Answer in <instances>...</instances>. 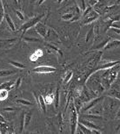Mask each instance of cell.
I'll list each match as a JSON object with an SVG mask.
<instances>
[{
  "mask_svg": "<svg viewBox=\"0 0 120 134\" xmlns=\"http://www.w3.org/2000/svg\"><path fill=\"white\" fill-rule=\"evenodd\" d=\"M38 107L44 111V113L46 112V103L44 102V98L43 96H39L38 97Z\"/></svg>",
  "mask_w": 120,
  "mask_h": 134,
  "instance_id": "12",
  "label": "cell"
},
{
  "mask_svg": "<svg viewBox=\"0 0 120 134\" xmlns=\"http://www.w3.org/2000/svg\"><path fill=\"white\" fill-rule=\"evenodd\" d=\"M24 114L25 113L23 112V114H22V118H21V125H20V131H23L24 128Z\"/></svg>",
  "mask_w": 120,
  "mask_h": 134,
  "instance_id": "31",
  "label": "cell"
},
{
  "mask_svg": "<svg viewBox=\"0 0 120 134\" xmlns=\"http://www.w3.org/2000/svg\"><path fill=\"white\" fill-rule=\"evenodd\" d=\"M15 13H16L17 17L18 18V19H20V20H24V14L22 13L21 12H19V11H17V10H15Z\"/></svg>",
  "mask_w": 120,
  "mask_h": 134,
  "instance_id": "28",
  "label": "cell"
},
{
  "mask_svg": "<svg viewBox=\"0 0 120 134\" xmlns=\"http://www.w3.org/2000/svg\"><path fill=\"white\" fill-rule=\"evenodd\" d=\"M3 110H4V111H15L17 110L16 108H11V107H7V108H4Z\"/></svg>",
  "mask_w": 120,
  "mask_h": 134,
  "instance_id": "36",
  "label": "cell"
},
{
  "mask_svg": "<svg viewBox=\"0 0 120 134\" xmlns=\"http://www.w3.org/2000/svg\"><path fill=\"white\" fill-rule=\"evenodd\" d=\"M16 1H17V3H19V2H18V0H16Z\"/></svg>",
  "mask_w": 120,
  "mask_h": 134,
  "instance_id": "43",
  "label": "cell"
},
{
  "mask_svg": "<svg viewBox=\"0 0 120 134\" xmlns=\"http://www.w3.org/2000/svg\"><path fill=\"white\" fill-rule=\"evenodd\" d=\"M9 63L11 64V66H13L15 68H17V69H25V66L24 64H22V63L20 62H13V60H10Z\"/></svg>",
  "mask_w": 120,
  "mask_h": 134,
  "instance_id": "18",
  "label": "cell"
},
{
  "mask_svg": "<svg viewBox=\"0 0 120 134\" xmlns=\"http://www.w3.org/2000/svg\"><path fill=\"white\" fill-rule=\"evenodd\" d=\"M37 58H38V56H37V54H35V53H34V54H32L31 57H30V59H31V62H36Z\"/></svg>",
  "mask_w": 120,
  "mask_h": 134,
  "instance_id": "34",
  "label": "cell"
},
{
  "mask_svg": "<svg viewBox=\"0 0 120 134\" xmlns=\"http://www.w3.org/2000/svg\"><path fill=\"white\" fill-rule=\"evenodd\" d=\"M35 29H36V31L38 32V34L41 35L42 37H44V39H45L46 34H47V27L44 26V25L39 23V22H38V23L35 26Z\"/></svg>",
  "mask_w": 120,
  "mask_h": 134,
  "instance_id": "5",
  "label": "cell"
},
{
  "mask_svg": "<svg viewBox=\"0 0 120 134\" xmlns=\"http://www.w3.org/2000/svg\"><path fill=\"white\" fill-rule=\"evenodd\" d=\"M120 46V40H111L110 41L107 43V44L104 46V49H111V48H113V47H117Z\"/></svg>",
  "mask_w": 120,
  "mask_h": 134,
  "instance_id": "9",
  "label": "cell"
},
{
  "mask_svg": "<svg viewBox=\"0 0 120 134\" xmlns=\"http://www.w3.org/2000/svg\"><path fill=\"white\" fill-rule=\"evenodd\" d=\"M109 29L111 30V32H115V34H119V35H120V29H119V28H114V27H110Z\"/></svg>",
  "mask_w": 120,
  "mask_h": 134,
  "instance_id": "33",
  "label": "cell"
},
{
  "mask_svg": "<svg viewBox=\"0 0 120 134\" xmlns=\"http://www.w3.org/2000/svg\"><path fill=\"white\" fill-rule=\"evenodd\" d=\"M63 2V0H57V4H61Z\"/></svg>",
  "mask_w": 120,
  "mask_h": 134,
  "instance_id": "41",
  "label": "cell"
},
{
  "mask_svg": "<svg viewBox=\"0 0 120 134\" xmlns=\"http://www.w3.org/2000/svg\"><path fill=\"white\" fill-rule=\"evenodd\" d=\"M94 37V27H91V29H90V31L88 32V34L86 35V39H85V41L88 42L91 39V38Z\"/></svg>",
  "mask_w": 120,
  "mask_h": 134,
  "instance_id": "22",
  "label": "cell"
},
{
  "mask_svg": "<svg viewBox=\"0 0 120 134\" xmlns=\"http://www.w3.org/2000/svg\"><path fill=\"white\" fill-rule=\"evenodd\" d=\"M91 10H93V8H92V6H91V5H90V6H88V7H87V8H86V9H85V10H84V11L83 16H84V17H85V16H86V15H87V14H88V13H89V12H91Z\"/></svg>",
  "mask_w": 120,
  "mask_h": 134,
  "instance_id": "32",
  "label": "cell"
},
{
  "mask_svg": "<svg viewBox=\"0 0 120 134\" xmlns=\"http://www.w3.org/2000/svg\"><path fill=\"white\" fill-rule=\"evenodd\" d=\"M72 77V72H69L68 74H67V75L65 77H64V83H67L69 82L70 80H71V78Z\"/></svg>",
  "mask_w": 120,
  "mask_h": 134,
  "instance_id": "30",
  "label": "cell"
},
{
  "mask_svg": "<svg viewBox=\"0 0 120 134\" xmlns=\"http://www.w3.org/2000/svg\"><path fill=\"white\" fill-rule=\"evenodd\" d=\"M79 123L83 124L84 125H85L86 127H88L91 130H100V128L97 125H96L95 124H93L92 122L89 120H85V119H79Z\"/></svg>",
  "mask_w": 120,
  "mask_h": 134,
  "instance_id": "7",
  "label": "cell"
},
{
  "mask_svg": "<svg viewBox=\"0 0 120 134\" xmlns=\"http://www.w3.org/2000/svg\"><path fill=\"white\" fill-rule=\"evenodd\" d=\"M98 1L99 0H90V4H91V6H94Z\"/></svg>",
  "mask_w": 120,
  "mask_h": 134,
  "instance_id": "37",
  "label": "cell"
},
{
  "mask_svg": "<svg viewBox=\"0 0 120 134\" xmlns=\"http://www.w3.org/2000/svg\"><path fill=\"white\" fill-rule=\"evenodd\" d=\"M117 8H119V5H118V4H114V5H111V6H110V7H106V8L104 9V12L115 11V10H117Z\"/></svg>",
  "mask_w": 120,
  "mask_h": 134,
  "instance_id": "25",
  "label": "cell"
},
{
  "mask_svg": "<svg viewBox=\"0 0 120 134\" xmlns=\"http://www.w3.org/2000/svg\"><path fill=\"white\" fill-rule=\"evenodd\" d=\"M8 97V90H4V88H0V100L4 101Z\"/></svg>",
  "mask_w": 120,
  "mask_h": 134,
  "instance_id": "17",
  "label": "cell"
},
{
  "mask_svg": "<svg viewBox=\"0 0 120 134\" xmlns=\"http://www.w3.org/2000/svg\"><path fill=\"white\" fill-rule=\"evenodd\" d=\"M14 83L15 82H5L3 84L0 85V88H4V90H6L9 91V90H11L14 88Z\"/></svg>",
  "mask_w": 120,
  "mask_h": 134,
  "instance_id": "11",
  "label": "cell"
},
{
  "mask_svg": "<svg viewBox=\"0 0 120 134\" xmlns=\"http://www.w3.org/2000/svg\"><path fill=\"white\" fill-rule=\"evenodd\" d=\"M120 62L119 60H116V62H109L105 63V64L102 65L101 67L97 68L96 69V71H98V70H104V69H111L113 67H116V65L119 64Z\"/></svg>",
  "mask_w": 120,
  "mask_h": 134,
  "instance_id": "6",
  "label": "cell"
},
{
  "mask_svg": "<svg viewBox=\"0 0 120 134\" xmlns=\"http://www.w3.org/2000/svg\"><path fill=\"white\" fill-rule=\"evenodd\" d=\"M104 99V97H97V98H96V99H94V100H92L91 102H90L89 103V104L88 105H86L85 107H84V109L82 110L83 111H86V110H90L91 108H93L95 105H97V103H98L100 101H102Z\"/></svg>",
  "mask_w": 120,
  "mask_h": 134,
  "instance_id": "8",
  "label": "cell"
},
{
  "mask_svg": "<svg viewBox=\"0 0 120 134\" xmlns=\"http://www.w3.org/2000/svg\"><path fill=\"white\" fill-rule=\"evenodd\" d=\"M44 98V102L46 104H51L54 101V96L53 95H46Z\"/></svg>",
  "mask_w": 120,
  "mask_h": 134,
  "instance_id": "20",
  "label": "cell"
},
{
  "mask_svg": "<svg viewBox=\"0 0 120 134\" xmlns=\"http://www.w3.org/2000/svg\"><path fill=\"white\" fill-rule=\"evenodd\" d=\"M109 96H111L113 98H116V99L120 101V92L117 91V90H112L111 92H110Z\"/></svg>",
  "mask_w": 120,
  "mask_h": 134,
  "instance_id": "21",
  "label": "cell"
},
{
  "mask_svg": "<svg viewBox=\"0 0 120 134\" xmlns=\"http://www.w3.org/2000/svg\"><path fill=\"white\" fill-rule=\"evenodd\" d=\"M6 121H5V119L4 118V117L2 115H0V123H5Z\"/></svg>",
  "mask_w": 120,
  "mask_h": 134,
  "instance_id": "39",
  "label": "cell"
},
{
  "mask_svg": "<svg viewBox=\"0 0 120 134\" xmlns=\"http://www.w3.org/2000/svg\"><path fill=\"white\" fill-rule=\"evenodd\" d=\"M21 82H22V78L21 77H18L17 79V81H15V83H14V88H18L21 85Z\"/></svg>",
  "mask_w": 120,
  "mask_h": 134,
  "instance_id": "27",
  "label": "cell"
},
{
  "mask_svg": "<svg viewBox=\"0 0 120 134\" xmlns=\"http://www.w3.org/2000/svg\"><path fill=\"white\" fill-rule=\"evenodd\" d=\"M53 102L55 103V107L57 108L58 107V104H59V86L57 87V90H56V93L54 95V101Z\"/></svg>",
  "mask_w": 120,
  "mask_h": 134,
  "instance_id": "16",
  "label": "cell"
},
{
  "mask_svg": "<svg viewBox=\"0 0 120 134\" xmlns=\"http://www.w3.org/2000/svg\"><path fill=\"white\" fill-rule=\"evenodd\" d=\"M35 1V0H32V2H34Z\"/></svg>",
  "mask_w": 120,
  "mask_h": 134,
  "instance_id": "44",
  "label": "cell"
},
{
  "mask_svg": "<svg viewBox=\"0 0 120 134\" xmlns=\"http://www.w3.org/2000/svg\"><path fill=\"white\" fill-rule=\"evenodd\" d=\"M35 54H36L38 57H40V56H42V55H43V51H42L41 49H37V51L35 52Z\"/></svg>",
  "mask_w": 120,
  "mask_h": 134,
  "instance_id": "35",
  "label": "cell"
},
{
  "mask_svg": "<svg viewBox=\"0 0 120 134\" xmlns=\"http://www.w3.org/2000/svg\"><path fill=\"white\" fill-rule=\"evenodd\" d=\"M16 70H0V77H5L8 75H11L12 74L16 73Z\"/></svg>",
  "mask_w": 120,
  "mask_h": 134,
  "instance_id": "15",
  "label": "cell"
},
{
  "mask_svg": "<svg viewBox=\"0 0 120 134\" xmlns=\"http://www.w3.org/2000/svg\"><path fill=\"white\" fill-rule=\"evenodd\" d=\"M4 9L3 6V3H2V0H0V23L2 22V20L4 18Z\"/></svg>",
  "mask_w": 120,
  "mask_h": 134,
  "instance_id": "23",
  "label": "cell"
},
{
  "mask_svg": "<svg viewBox=\"0 0 120 134\" xmlns=\"http://www.w3.org/2000/svg\"><path fill=\"white\" fill-rule=\"evenodd\" d=\"M25 41H28V42H40L41 40L39 39H37V38H24V39Z\"/></svg>",
  "mask_w": 120,
  "mask_h": 134,
  "instance_id": "26",
  "label": "cell"
},
{
  "mask_svg": "<svg viewBox=\"0 0 120 134\" xmlns=\"http://www.w3.org/2000/svg\"><path fill=\"white\" fill-rule=\"evenodd\" d=\"M56 70L57 69L55 68L51 67V66H38L32 69V71L37 74H49V73L55 72Z\"/></svg>",
  "mask_w": 120,
  "mask_h": 134,
  "instance_id": "3",
  "label": "cell"
},
{
  "mask_svg": "<svg viewBox=\"0 0 120 134\" xmlns=\"http://www.w3.org/2000/svg\"><path fill=\"white\" fill-rule=\"evenodd\" d=\"M120 3V0H117V2H116V4H119Z\"/></svg>",
  "mask_w": 120,
  "mask_h": 134,
  "instance_id": "42",
  "label": "cell"
},
{
  "mask_svg": "<svg viewBox=\"0 0 120 134\" xmlns=\"http://www.w3.org/2000/svg\"><path fill=\"white\" fill-rule=\"evenodd\" d=\"M84 18H85V20L84 21V24L88 25V24L92 23L94 20H96L97 18H98V13H97L96 11H94V10H91Z\"/></svg>",
  "mask_w": 120,
  "mask_h": 134,
  "instance_id": "4",
  "label": "cell"
},
{
  "mask_svg": "<svg viewBox=\"0 0 120 134\" xmlns=\"http://www.w3.org/2000/svg\"><path fill=\"white\" fill-rule=\"evenodd\" d=\"M31 116H32L31 111L27 112L24 114V128H27L28 127V125H30V122H31Z\"/></svg>",
  "mask_w": 120,
  "mask_h": 134,
  "instance_id": "14",
  "label": "cell"
},
{
  "mask_svg": "<svg viewBox=\"0 0 120 134\" xmlns=\"http://www.w3.org/2000/svg\"><path fill=\"white\" fill-rule=\"evenodd\" d=\"M4 18H5V20H6L7 24H8V26H9L10 28H11V31H15V30H16V27H15L14 22L12 21L11 16H10L8 13H6V12H5V13H4Z\"/></svg>",
  "mask_w": 120,
  "mask_h": 134,
  "instance_id": "10",
  "label": "cell"
},
{
  "mask_svg": "<svg viewBox=\"0 0 120 134\" xmlns=\"http://www.w3.org/2000/svg\"><path fill=\"white\" fill-rule=\"evenodd\" d=\"M73 16H74L73 13H70V12H68V13H65L62 16V19L63 20H71L72 18H73Z\"/></svg>",
  "mask_w": 120,
  "mask_h": 134,
  "instance_id": "24",
  "label": "cell"
},
{
  "mask_svg": "<svg viewBox=\"0 0 120 134\" xmlns=\"http://www.w3.org/2000/svg\"><path fill=\"white\" fill-rule=\"evenodd\" d=\"M44 17V14H41V15H39V16H37V17H34V18H31V19L28 20L27 22H25L24 25H22V26L20 27V31H23V32L24 34L27 30L30 29V28H31L32 26H35L38 23V22L41 20Z\"/></svg>",
  "mask_w": 120,
  "mask_h": 134,
  "instance_id": "1",
  "label": "cell"
},
{
  "mask_svg": "<svg viewBox=\"0 0 120 134\" xmlns=\"http://www.w3.org/2000/svg\"><path fill=\"white\" fill-rule=\"evenodd\" d=\"M44 1H45V0H37V5H40V4H43Z\"/></svg>",
  "mask_w": 120,
  "mask_h": 134,
  "instance_id": "38",
  "label": "cell"
},
{
  "mask_svg": "<svg viewBox=\"0 0 120 134\" xmlns=\"http://www.w3.org/2000/svg\"><path fill=\"white\" fill-rule=\"evenodd\" d=\"M77 126L80 128V130H81L82 133L84 134H92V131L91 130V129H89L88 127H86L85 125H84L83 124L81 123H77Z\"/></svg>",
  "mask_w": 120,
  "mask_h": 134,
  "instance_id": "13",
  "label": "cell"
},
{
  "mask_svg": "<svg viewBox=\"0 0 120 134\" xmlns=\"http://www.w3.org/2000/svg\"><path fill=\"white\" fill-rule=\"evenodd\" d=\"M16 103H20V104H23V105H25V106H33L34 103L30 102V101H27V100H24V99H17L16 101Z\"/></svg>",
  "mask_w": 120,
  "mask_h": 134,
  "instance_id": "19",
  "label": "cell"
},
{
  "mask_svg": "<svg viewBox=\"0 0 120 134\" xmlns=\"http://www.w3.org/2000/svg\"><path fill=\"white\" fill-rule=\"evenodd\" d=\"M117 118H120V108L118 109V110H117Z\"/></svg>",
  "mask_w": 120,
  "mask_h": 134,
  "instance_id": "40",
  "label": "cell"
},
{
  "mask_svg": "<svg viewBox=\"0 0 120 134\" xmlns=\"http://www.w3.org/2000/svg\"><path fill=\"white\" fill-rule=\"evenodd\" d=\"M110 27H114V28H119L120 29V20H117V21L112 22Z\"/></svg>",
  "mask_w": 120,
  "mask_h": 134,
  "instance_id": "29",
  "label": "cell"
},
{
  "mask_svg": "<svg viewBox=\"0 0 120 134\" xmlns=\"http://www.w3.org/2000/svg\"><path fill=\"white\" fill-rule=\"evenodd\" d=\"M71 133L74 134L76 133V130L77 127V109L75 107L74 104H71Z\"/></svg>",
  "mask_w": 120,
  "mask_h": 134,
  "instance_id": "2",
  "label": "cell"
}]
</instances>
